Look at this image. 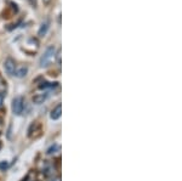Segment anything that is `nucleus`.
<instances>
[{
  "mask_svg": "<svg viewBox=\"0 0 182 181\" xmlns=\"http://www.w3.org/2000/svg\"><path fill=\"white\" fill-rule=\"evenodd\" d=\"M57 83H43L39 85V89H46V88H56Z\"/></svg>",
  "mask_w": 182,
  "mask_h": 181,
  "instance_id": "8",
  "label": "nucleus"
},
{
  "mask_svg": "<svg viewBox=\"0 0 182 181\" xmlns=\"http://www.w3.org/2000/svg\"><path fill=\"white\" fill-rule=\"evenodd\" d=\"M0 150H1V144H0Z\"/></svg>",
  "mask_w": 182,
  "mask_h": 181,
  "instance_id": "13",
  "label": "nucleus"
},
{
  "mask_svg": "<svg viewBox=\"0 0 182 181\" xmlns=\"http://www.w3.org/2000/svg\"><path fill=\"white\" fill-rule=\"evenodd\" d=\"M62 116V106L61 105H57L54 109H52V112H51V119H54V120H57V119H60Z\"/></svg>",
  "mask_w": 182,
  "mask_h": 181,
  "instance_id": "4",
  "label": "nucleus"
},
{
  "mask_svg": "<svg viewBox=\"0 0 182 181\" xmlns=\"http://www.w3.org/2000/svg\"><path fill=\"white\" fill-rule=\"evenodd\" d=\"M49 21H45L43 25H41V27L39 29V36H44L46 34V32H47V29H49Z\"/></svg>",
  "mask_w": 182,
  "mask_h": 181,
  "instance_id": "7",
  "label": "nucleus"
},
{
  "mask_svg": "<svg viewBox=\"0 0 182 181\" xmlns=\"http://www.w3.org/2000/svg\"><path fill=\"white\" fill-rule=\"evenodd\" d=\"M4 67H5V71L8 72V74H13L16 71V63L12 58H8L4 63Z\"/></svg>",
  "mask_w": 182,
  "mask_h": 181,
  "instance_id": "3",
  "label": "nucleus"
},
{
  "mask_svg": "<svg viewBox=\"0 0 182 181\" xmlns=\"http://www.w3.org/2000/svg\"><path fill=\"white\" fill-rule=\"evenodd\" d=\"M51 181H61V179H60V178H57V179H54V180H51Z\"/></svg>",
  "mask_w": 182,
  "mask_h": 181,
  "instance_id": "11",
  "label": "nucleus"
},
{
  "mask_svg": "<svg viewBox=\"0 0 182 181\" xmlns=\"http://www.w3.org/2000/svg\"><path fill=\"white\" fill-rule=\"evenodd\" d=\"M55 52H56V49H55L54 45L49 46L45 50L44 55L40 57V61H39V64L40 67H46L47 64L52 61V58L55 57Z\"/></svg>",
  "mask_w": 182,
  "mask_h": 181,
  "instance_id": "1",
  "label": "nucleus"
},
{
  "mask_svg": "<svg viewBox=\"0 0 182 181\" xmlns=\"http://www.w3.org/2000/svg\"><path fill=\"white\" fill-rule=\"evenodd\" d=\"M8 168H9V162L4 161V162L0 163V170H6Z\"/></svg>",
  "mask_w": 182,
  "mask_h": 181,
  "instance_id": "9",
  "label": "nucleus"
},
{
  "mask_svg": "<svg viewBox=\"0 0 182 181\" xmlns=\"http://www.w3.org/2000/svg\"><path fill=\"white\" fill-rule=\"evenodd\" d=\"M56 150H58V146H57V145H55V146H52V147H50V148L47 150V153H49V154L54 153Z\"/></svg>",
  "mask_w": 182,
  "mask_h": 181,
  "instance_id": "10",
  "label": "nucleus"
},
{
  "mask_svg": "<svg viewBox=\"0 0 182 181\" xmlns=\"http://www.w3.org/2000/svg\"><path fill=\"white\" fill-rule=\"evenodd\" d=\"M46 99H47V94H38L35 96H33V102L40 105V103H43Z\"/></svg>",
  "mask_w": 182,
  "mask_h": 181,
  "instance_id": "5",
  "label": "nucleus"
},
{
  "mask_svg": "<svg viewBox=\"0 0 182 181\" xmlns=\"http://www.w3.org/2000/svg\"><path fill=\"white\" fill-rule=\"evenodd\" d=\"M23 181H29V180H28V178H27V179H26V180H23Z\"/></svg>",
  "mask_w": 182,
  "mask_h": 181,
  "instance_id": "12",
  "label": "nucleus"
},
{
  "mask_svg": "<svg viewBox=\"0 0 182 181\" xmlns=\"http://www.w3.org/2000/svg\"><path fill=\"white\" fill-rule=\"evenodd\" d=\"M27 72H28L27 67H26V66H22V67H19L18 69H16L13 74H15L16 77H18V78H22V77H24V75L27 74Z\"/></svg>",
  "mask_w": 182,
  "mask_h": 181,
  "instance_id": "6",
  "label": "nucleus"
},
{
  "mask_svg": "<svg viewBox=\"0 0 182 181\" xmlns=\"http://www.w3.org/2000/svg\"><path fill=\"white\" fill-rule=\"evenodd\" d=\"M23 107H24V102L22 97H16L12 101V112L15 114H21L23 112Z\"/></svg>",
  "mask_w": 182,
  "mask_h": 181,
  "instance_id": "2",
  "label": "nucleus"
}]
</instances>
